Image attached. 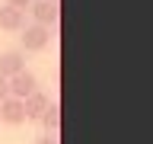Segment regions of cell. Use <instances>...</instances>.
<instances>
[{"mask_svg":"<svg viewBox=\"0 0 153 144\" xmlns=\"http://www.w3.org/2000/svg\"><path fill=\"white\" fill-rule=\"evenodd\" d=\"M0 122L3 125H22L26 122V106H22V99L7 96V99L0 103Z\"/></svg>","mask_w":153,"mask_h":144,"instance_id":"5","label":"cell"},{"mask_svg":"<svg viewBox=\"0 0 153 144\" xmlns=\"http://www.w3.org/2000/svg\"><path fill=\"white\" fill-rule=\"evenodd\" d=\"M7 96H10V80H7V77H0V103H3Z\"/></svg>","mask_w":153,"mask_h":144,"instance_id":"9","label":"cell"},{"mask_svg":"<svg viewBox=\"0 0 153 144\" xmlns=\"http://www.w3.org/2000/svg\"><path fill=\"white\" fill-rule=\"evenodd\" d=\"M35 144H61V141H57V134H45V138H38Z\"/></svg>","mask_w":153,"mask_h":144,"instance_id":"11","label":"cell"},{"mask_svg":"<svg viewBox=\"0 0 153 144\" xmlns=\"http://www.w3.org/2000/svg\"><path fill=\"white\" fill-rule=\"evenodd\" d=\"M3 3H10V7H16V10H29L32 0H3Z\"/></svg>","mask_w":153,"mask_h":144,"instance_id":"10","label":"cell"},{"mask_svg":"<svg viewBox=\"0 0 153 144\" xmlns=\"http://www.w3.org/2000/svg\"><path fill=\"white\" fill-rule=\"evenodd\" d=\"M51 3H57V0H51Z\"/></svg>","mask_w":153,"mask_h":144,"instance_id":"12","label":"cell"},{"mask_svg":"<svg viewBox=\"0 0 153 144\" xmlns=\"http://www.w3.org/2000/svg\"><path fill=\"white\" fill-rule=\"evenodd\" d=\"M38 122L45 125L48 134H57V128H61V106H57V103H48V109L42 112V118H38Z\"/></svg>","mask_w":153,"mask_h":144,"instance_id":"8","label":"cell"},{"mask_svg":"<svg viewBox=\"0 0 153 144\" xmlns=\"http://www.w3.org/2000/svg\"><path fill=\"white\" fill-rule=\"evenodd\" d=\"M29 10H32V16H35V22L38 26H57V16H61V10H57V3H51V0H32L29 3Z\"/></svg>","mask_w":153,"mask_h":144,"instance_id":"4","label":"cell"},{"mask_svg":"<svg viewBox=\"0 0 153 144\" xmlns=\"http://www.w3.org/2000/svg\"><path fill=\"white\" fill-rule=\"evenodd\" d=\"M48 103H51V99H48L45 93H38V90H35V93H29L26 99H22V106H26V122H29V118H32V122H38V118H42V112L48 109Z\"/></svg>","mask_w":153,"mask_h":144,"instance_id":"7","label":"cell"},{"mask_svg":"<svg viewBox=\"0 0 153 144\" xmlns=\"http://www.w3.org/2000/svg\"><path fill=\"white\" fill-rule=\"evenodd\" d=\"M19 70H26V51L22 48H10V51H3L0 55V77H13L19 74Z\"/></svg>","mask_w":153,"mask_h":144,"instance_id":"3","label":"cell"},{"mask_svg":"<svg viewBox=\"0 0 153 144\" xmlns=\"http://www.w3.org/2000/svg\"><path fill=\"white\" fill-rule=\"evenodd\" d=\"M22 32V51H45L48 42H51V29L48 26H38V22H32V26H22L19 29Z\"/></svg>","mask_w":153,"mask_h":144,"instance_id":"1","label":"cell"},{"mask_svg":"<svg viewBox=\"0 0 153 144\" xmlns=\"http://www.w3.org/2000/svg\"><path fill=\"white\" fill-rule=\"evenodd\" d=\"M38 90V80L32 70H19V74L10 77V96H16V99H26L29 93H35Z\"/></svg>","mask_w":153,"mask_h":144,"instance_id":"2","label":"cell"},{"mask_svg":"<svg viewBox=\"0 0 153 144\" xmlns=\"http://www.w3.org/2000/svg\"><path fill=\"white\" fill-rule=\"evenodd\" d=\"M22 26H26V10H16L10 3H3L0 7V29L3 32H19Z\"/></svg>","mask_w":153,"mask_h":144,"instance_id":"6","label":"cell"}]
</instances>
